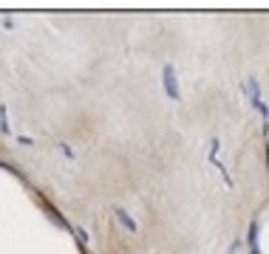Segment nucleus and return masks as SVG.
<instances>
[{"label": "nucleus", "instance_id": "f257e3e1", "mask_svg": "<svg viewBox=\"0 0 269 254\" xmlns=\"http://www.w3.org/2000/svg\"><path fill=\"white\" fill-rule=\"evenodd\" d=\"M162 85H164V93H167L173 102L182 99V88H178V77H176V68H173V65H164L162 68Z\"/></svg>", "mask_w": 269, "mask_h": 254}, {"label": "nucleus", "instance_id": "f03ea898", "mask_svg": "<svg viewBox=\"0 0 269 254\" xmlns=\"http://www.w3.org/2000/svg\"><path fill=\"white\" fill-rule=\"evenodd\" d=\"M247 88H249V93H252V105L258 107L261 113H266V105H263V99H261V91H258V82H255V77L247 79Z\"/></svg>", "mask_w": 269, "mask_h": 254}, {"label": "nucleus", "instance_id": "7ed1b4c3", "mask_svg": "<svg viewBox=\"0 0 269 254\" xmlns=\"http://www.w3.org/2000/svg\"><path fill=\"white\" fill-rule=\"evenodd\" d=\"M113 212H116V218H119V223L125 226L127 232H136V229H139V226H136V220L130 218V212H127V209H122V206H116V209H113Z\"/></svg>", "mask_w": 269, "mask_h": 254}, {"label": "nucleus", "instance_id": "20e7f679", "mask_svg": "<svg viewBox=\"0 0 269 254\" xmlns=\"http://www.w3.org/2000/svg\"><path fill=\"white\" fill-rule=\"evenodd\" d=\"M0 130L3 133H9V121H6V107L0 105Z\"/></svg>", "mask_w": 269, "mask_h": 254}]
</instances>
